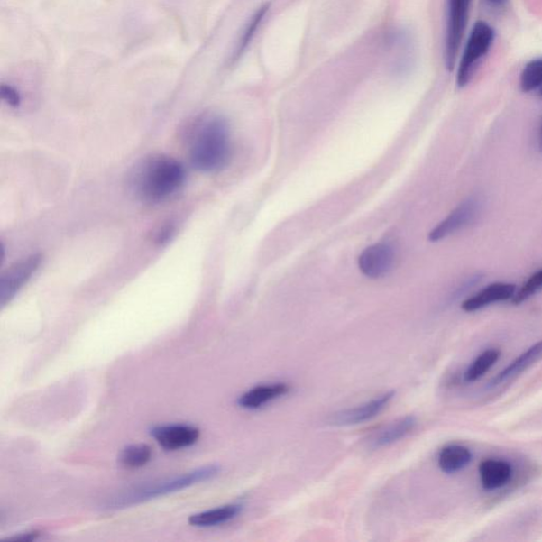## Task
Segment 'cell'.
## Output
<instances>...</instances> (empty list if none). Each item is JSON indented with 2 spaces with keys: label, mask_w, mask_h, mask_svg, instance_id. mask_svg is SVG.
<instances>
[{
  "label": "cell",
  "mask_w": 542,
  "mask_h": 542,
  "mask_svg": "<svg viewBox=\"0 0 542 542\" xmlns=\"http://www.w3.org/2000/svg\"><path fill=\"white\" fill-rule=\"evenodd\" d=\"M186 179L184 166L166 155L144 157L135 164L129 175V186L142 202H163L180 190Z\"/></svg>",
  "instance_id": "cell-1"
},
{
  "label": "cell",
  "mask_w": 542,
  "mask_h": 542,
  "mask_svg": "<svg viewBox=\"0 0 542 542\" xmlns=\"http://www.w3.org/2000/svg\"><path fill=\"white\" fill-rule=\"evenodd\" d=\"M231 138L227 121L216 115L195 119L188 133V155L195 169L216 173L228 166Z\"/></svg>",
  "instance_id": "cell-2"
},
{
  "label": "cell",
  "mask_w": 542,
  "mask_h": 542,
  "mask_svg": "<svg viewBox=\"0 0 542 542\" xmlns=\"http://www.w3.org/2000/svg\"><path fill=\"white\" fill-rule=\"evenodd\" d=\"M221 472V467L216 464L197 468L192 472L180 474V476L163 479L150 484L136 487L124 492V494L109 499L103 505L108 510H117L133 507L140 503L153 501V499L173 494L188 487L197 485L206 481L216 478Z\"/></svg>",
  "instance_id": "cell-3"
},
{
  "label": "cell",
  "mask_w": 542,
  "mask_h": 542,
  "mask_svg": "<svg viewBox=\"0 0 542 542\" xmlns=\"http://www.w3.org/2000/svg\"><path fill=\"white\" fill-rule=\"evenodd\" d=\"M495 38V29L489 23L478 21L473 24L456 70V87L464 88L470 84L476 67L489 53Z\"/></svg>",
  "instance_id": "cell-4"
},
{
  "label": "cell",
  "mask_w": 542,
  "mask_h": 542,
  "mask_svg": "<svg viewBox=\"0 0 542 542\" xmlns=\"http://www.w3.org/2000/svg\"><path fill=\"white\" fill-rule=\"evenodd\" d=\"M472 0H447L446 41H444V63L453 71L464 38L470 17Z\"/></svg>",
  "instance_id": "cell-5"
},
{
  "label": "cell",
  "mask_w": 542,
  "mask_h": 542,
  "mask_svg": "<svg viewBox=\"0 0 542 542\" xmlns=\"http://www.w3.org/2000/svg\"><path fill=\"white\" fill-rule=\"evenodd\" d=\"M482 208L481 199L477 197L467 198L450 213L441 223L430 231L428 239L431 242H438L446 237L459 233L476 219Z\"/></svg>",
  "instance_id": "cell-6"
},
{
  "label": "cell",
  "mask_w": 542,
  "mask_h": 542,
  "mask_svg": "<svg viewBox=\"0 0 542 542\" xmlns=\"http://www.w3.org/2000/svg\"><path fill=\"white\" fill-rule=\"evenodd\" d=\"M41 257L33 254L14 265L3 273L0 278V304L5 307L18 294L30 279L32 278L41 265Z\"/></svg>",
  "instance_id": "cell-7"
},
{
  "label": "cell",
  "mask_w": 542,
  "mask_h": 542,
  "mask_svg": "<svg viewBox=\"0 0 542 542\" xmlns=\"http://www.w3.org/2000/svg\"><path fill=\"white\" fill-rule=\"evenodd\" d=\"M394 261V249L388 243H380L364 249L359 255L358 266L365 277L379 279L392 271Z\"/></svg>",
  "instance_id": "cell-8"
},
{
  "label": "cell",
  "mask_w": 542,
  "mask_h": 542,
  "mask_svg": "<svg viewBox=\"0 0 542 542\" xmlns=\"http://www.w3.org/2000/svg\"><path fill=\"white\" fill-rule=\"evenodd\" d=\"M150 434L162 448L170 452L193 446L200 436L199 429L181 424L155 426Z\"/></svg>",
  "instance_id": "cell-9"
},
{
  "label": "cell",
  "mask_w": 542,
  "mask_h": 542,
  "mask_svg": "<svg viewBox=\"0 0 542 542\" xmlns=\"http://www.w3.org/2000/svg\"><path fill=\"white\" fill-rule=\"evenodd\" d=\"M394 397V391L387 392L362 406L333 414L328 422L334 426H351L367 422L379 416Z\"/></svg>",
  "instance_id": "cell-10"
},
{
  "label": "cell",
  "mask_w": 542,
  "mask_h": 542,
  "mask_svg": "<svg viewBox=\"0 0 542 542\" xmlns=\"http://www.w3.org/2000/svg\"><path fill=\"white\" fill-rule=\"evenodd\" d=\"M517 292L515 284L507 282H495L485 286L477 294L467 298L462 303V309L467 313L478 312V310L491 306V304L513 300Z\"/></svg>",
  "instance_id": "cell-11"
},
{
  "label": "cell",
  "mask_w": 542,
  "mask_h": 542,
  "mask_svg": "<svg viewBox=\"0 0 542 542\" xmlns=\"http://www.w3.org/2000/svg\"><path fill=\"white\" fill-rule=\"evenodd\" d=\"M479 474L484 489L495 491L510 483L513 477V468L507 461L489 459L481 463Z\"/></svg>",
  "instance_id": "cell-12"
},
{
  "label": "cell",
  "mask_w": 542,
  "mask_h": 542,
  "mask_svg": "<svg viewBox=\"0 0 542 542\" xmlns=\"http://www.w3.org/2000/svg\"><path fill=\"white\" fill-rule=\"evenodd\" d=\"M289 392V387L286 383H271L253 388L237 399V405L243 409L255 410L262 406Z\"/></svg>",
  "instance_id": "cell-13"
},
{
  "label": "cell",
  "mask_w": 542,
  "mask_h": 542,
  "mask_svg": "<svg viewBox=\"0 0 542 542\" xmlns=\"http://www.w3.org/2000/svg\"><path fill=\"white\" fill-rule=\"evenodd\" d=\"M542 358V340L538 341L528 348L526 352H523L521 355L517 357L513 363H510L502 372L499 373L494 380L490 383L491 387H497L502 385V383L508 382L511 380L516 379L517 376L521 375L523 372L532 367L536 363H538Z\"/></svg>",
  "instance_id": "cell-14"
},
{
  "label": "cell",
  "mask_w": 542,
  "mask_h": 542,
  "mask_svg": "<svg viewBox=\"0 0 542 542\" xmlns=\"http://www.w3.org/2000/svg\"><path fill=\"white\" fill-rule=\"evenodd\" d=\"M242 510L243 505L241 504L224 505V507L221 508L192 515L190 519H188V523L197 528L217 527L234 519L235 517L241 514Z\"/></svg>",
  "instance_id": "cell-15"
},
{
  "label": "cell",
  "mask_w": 542,
  "mask_h": 542,
  "mask_svg": "<svg viewBox=\"0 0 542 542\" xmlns=\"http://www.w3.org/2000/svg\"><path fill=\"white\" fill-rule=\"evenodd\" d=\"M472 458L470 449L458 444H450L442 448L438 455V466L444 473H455L470 464Z\"/></svg>",
  "instance_id": "cell-16"
},
{
  "label": "cell",
  "mask_w": 542,
  "mask_h": 542,
  "mask_svg": "<svg viewBox=\"0 0 542 542\" xmlns=\"http://www.w3.org/2000/svg\"><path fill=\"white\" fill-rule=\"evenodd\" d=\"M417 419L412 416L401 418L387 426L372 440L373 447H385L404 438L416 427Z\"/></svg>",
  "instance_id": "cell-17"
},
{
  "label": "cell",
  "mask_w": 542,
  "mask_h": 542,
  "mask_svg": "<svg viewBox=\"0 0 542 542\" xmlns=\"http://www.w3.org/2000/svg\"><path fill=\"white\" fill-rule=\"evenodd\" d=\"M152 459V448L146 444H132L121 450L118 462L127 470H137L148 464Z\"/></svg>",
  "instance_id": "cell-18"
},
{
  "label": "cell",
  "mask_w": 542,
  "mask_h": 542,
  "mask_svg": "<svg viewBox=\"0 0 542 542\" xmlns=\"http://www.w3.org/2000/svg\"><path fill=\"white\" fill-rule=\"evenodd\" d=\"M271 10V4H265L260 7L257 12L252 16L251 21L248 22L245 30L241 36V40L239 41V44L235 49L233 60H239L243 53L246 51V49L249 45L252 44L253 40L254 39L255 34H257L258 30L261 27V24L263 23L268 12Z\"/></svg>",
  "instance_id": "cell-19"
},
{
  "label": "cell",
  "mask_w": 542,
  "mask_h": 542,
  "mask_svg": "<svg viewBox=\"0 0 542 542\" xmlns=\"http://www.w3.org/2000/svg\"><path fill=\"white\" fill-rule=\"evenodd\" d=\"M499 357H501V352L495 349L486 350L480 354L476 361H473L470 365V368L467 369L464 380L467 382H473L481 379L483 375H485L489 371L494 367V364L498 362Z\"/></svg>",
  "instance_id": "cell-20"
},
{
  "label": "cell",
  "mask_w": 542,
  "mask_h": 542,
  "mask_svg": "<svg viewBox=\"0 0 542 542\" xmlns=\"http://www.w3.org/2000/svg\"><path fill=\"white\" fill-rule=\"evenodd\" d=\"M520 87L523 93H532L542 88V58L529 60L522 69Z\"/></svg>",
  "instance_id": "cell-21"
},
{
  "label": "cell",
  "mask_w": 542,
  "mask_h": 542,
  "mask_svg": "<svg viewBox=\"0 0 542 542\" xmlns=\"http://www.w3.org/2000/svg\"><path fill=\"white\" fill-rule=\"evenodd\" d=\"M542 290V268L538 271L533 273L525 283L522 284L519 289H517L516 295L513 298V304L519 306V304L526 302L535 295H537Z\"/></svg>",
  "instance_id": "cell-22"
},
{
  "label": "cell",
  "mask_w": 542,
  "mask_h": 542,
  "mask_svg": "<svg viewBox=\"0 0 542 542\" xmlns=\"http://www.w3.org/2000/svg\"><path fill=\"white\" fill-rule=\"evenodd\" d=\"M0 96H2V99L11 107L16 108L21 106V95L11 85H2V87H0Z\"/></svg>",
  "instance_id": "cell-23"
},
{
  "label": "cell",
  "mask_w": 542,
  "mask_h": 542,
  "mask_svg": "<svg viewBox=\"0 0 542 542\" xmlns=\"http://www.w3.org/2000/svg\"><path fill=\"white\" fill-rule=\"evenodd\" d=\"M41 533L38 531H33V532H28V533H23L18 536H15V537H12L10 538V540H14V541H33L36 540L40 537Z\"/></svg>",
  "instance_id": "cell-24"
},
{
  "label": "cell",
  "mask_w": 542,
  "mask_h": 542,
  "mask_svg": "<svg viewBox=\"0 0 542 542\" xmlns=\"http://www.w3.org/2000/svg\"><path fill=\"white\" fill-rule=\"evenodd\" d=\"M485 2L491 8L501 9L507 5L509 0H485Z\"/></svg>",
  "instance_id": "cell-25"
},
{
  "label": "cell",
  "mask_w": 542,
  "mask_h": 542,
  "mask_svg": "<svg viewBox=\"0 0 542 542\" xmlns=\"http://www.w3.org/2000/svg\"><path fill=\"white\" fill-rule=\"evenodd\" d=\"M540 142H541V149H542V118H541V124H540Z\"/></svg>",
  "instance_id": "cell-26"
},
{
  "label": "cell",
  "mask_w": 542,
  "mask_h": 542,
  "mask_svg": "<svg viewBox=\"0 0 542 542\" xmlns=\"http://www.w3.org/2000/svg\"><path fill=\"white\" fill-rule=\"evenodd\" d=\"M540 95H541V96H542V88L540 89Z\"/></svg>",
  "instance_id": "cell-27"
}]
</instances>
